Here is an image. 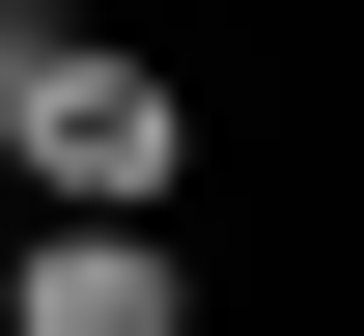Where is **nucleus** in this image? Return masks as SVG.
I'll list each match as a JSON object with an SVG mask.
<instances>
[{
  "label": "nucleus",
  "mask_w": 364,
  "mask_h": 336,
  "mask_svg": "<svg viewBox=\"0 0 364 336\" xmlns=\"http://www.w3.org/2000/svg\"><path fill=\"white\" fill-rule=\"evenodd\" d=\"M0 336H196V252H168V224H85V196H28V224H0Z\"/></svg>",
  "instance_id": "1"
},
{
  "label": "nucleus",
  "mask_w": 364,
  "mask_h": 336,
  "mask_svg": "<svg viewBox=\"0 0 364 336\" xmlns=\"http://www.w3.org/2000/svg\"><path fill=\"white\" fill-rule=\"evenodd\" d=\"M0 224H28V168H0Z\"/></svg>",
  "instance_id": "2"
}]
</instances>
